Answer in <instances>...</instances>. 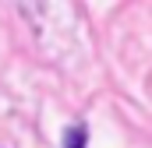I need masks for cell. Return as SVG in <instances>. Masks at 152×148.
I'll list each match as a JSON object with an SVG mask.
<instances>
[{
    "label": "cell",
    "mask_w": 152,
    "mask_h": 148,
    "mask_svg": "<svg viewBox=\"0 0 152 148\" xmlns=\"http://www.w3.org/2000/svg\"><path fill=\"white\" fill-rule=\"evenodd\" d=\"M85 145H88V131H85V127L64 131V148H85Z\"/></svg>",
    "instance_id": "obj_1"
}]
</instances>
